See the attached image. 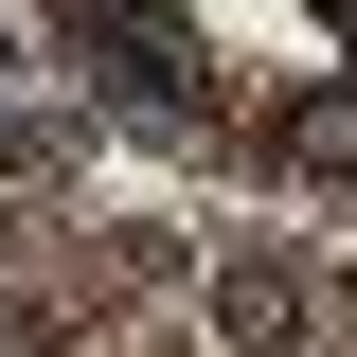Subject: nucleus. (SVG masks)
<instances>
[{"label":"nucleus","mask_w":357,"mask_h":357,"mask_svg":"<svg viewBox=\"0 0 357 357\" xmlns=\"http://www.w3.org/2000/svg\"><path fill=\"white\" fill-rule=\"evenodd\" d=\"M215 321H232V340H304V268H286V250L215 268Z\"/></svg>","instance_id":"f257e3e1"},{"label":"nucleus","mask_w":357,"mask_h":357,"mask_svg":"<svg viewBox=\"0 0 357 357\" xmlns=\"http://www.w3.org/2000/svg\"><path fill=\"white\" fill-rule=\"evenodd\" d=\"M0 178H54V126H36V107H0Z\"/></svg>","instance_id":"f03ea898"}]
</instances>
